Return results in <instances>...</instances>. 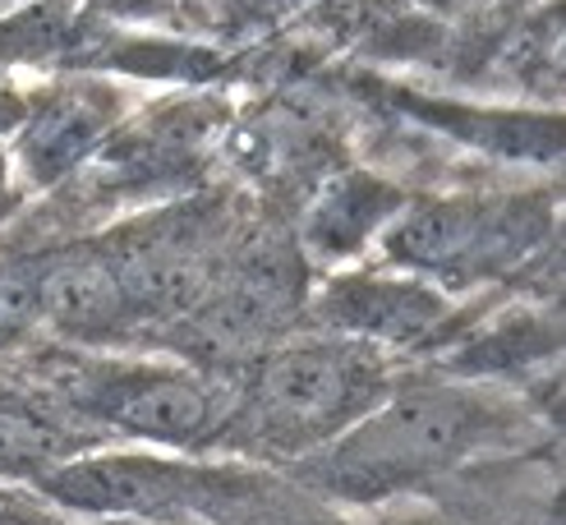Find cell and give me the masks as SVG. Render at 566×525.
Wrapping results in <instances>:
<instances>
[{
    "instance_id": "cell-10",
    "label": "cell",
    "mask_w": 566,
    "mask_h": 525,
    "mask_svg": "<svg viewBox=\"0 0 566 525\" xmlns=\"http://www.w3.org/2000/svg\"><path fill=\"white\" fill-rule=\"evenodd\" d=\"M42 314L38 304V276L19 267H0V346L19 342L33 318Z\"/></svg>"
},
{
    "instance_id": "cell-1",
    "label": "cell",
    "mask_w": 566,
    "mask_h": 525,
    "mask_svg": "<svg viewBox=\"0 0 566 525\" xmlns=\"http://www.w3.org/2000/svg\"><path fill=\"white\" fill-rule=\"evenodd\" d=\"M502 429V410L461 387H415L374 410L350 438L332 442L314 465L318 480L346 497H378L474 456Z\"/></svg>"
},
{
    "instance_id": "cell-11",
    "label": "cell",
    "mask_w": 566,
    "mask_h": 525,
    "mask_svg": "<svg viewBox=\"0 0 566 525\" xmlns=\"http://www.w3.org/2000/svg\"><path fill=\"white\" fill-rule=\"evenodd\" d=\"M93 116L83 106H70V111H55V116L38 129V138H33V157L42 161V157H61V161H70L83 144L93 138Z\"/></svg>"
},
{
    "instance_id": "cell-3",
    "label": "cell",
    "mask_w": 566,
    "mask_h": 525,
    "mask_svg": "<svg viewBox=\"0 0 566 525\" xmlns=\"http://www.w3.org/2000/svg\"><path fill=\"white\" fill-rule=\"evenodd\" d=\"M534 231L539 227H530L516 203L447 199V203H419L396 227H387V254L406 267L474 276L525 249Z\"/></svg>"
},
{
    "instance_id": "cell-6",
    "label": "cell",
    "mask_w": 566,
    "mask_h": 525,
    "mask_svg": "<svg viewBox=\"0 0 566 525\" xmlns=\"http://www.w3.org/2000/svg\"><path fill=\"white\" fill-rule=\"evenodd\" d=\"M327 323L350 332V342H423L447 323V300L415 282L387 276H350L323 300Z\"/></svg>"
},
{
    "instance_id": "cell-13",
    "label": "cell",
    "mask_w": 566,
    "mask_h": 525,
    "mask_svg": "<svg viewBox=\"0 0 566 525\" xmlns=\"http://www.w3.org/2000/svg\"><path fill=\"white\" fill-rule=\"evenodd\" d=\"M438 6H442V0H438Z\"/></svg>"
},
{
    "instance_id": "cell-4",
    "label": "cell",
    "mask_w": 566,
    "mask_h": 525,
    "mask_svg": "<svg viewBox=\"0 0 566 525\" xmlns=\"http://www.w3.org/2000/svg\"><path fill=\"white\" fill-rule=\"evenodd\" d=\"M88 406L134 438L157 442H198L217 424V397L208 382L171 369H116L102 374Z\"/></svg>"
},
{
    "instance_id": "cell-7",
    "label": "cell",
    "mask_w": 566,
    "mask_h": 525,
    "mask_svg": "<svg viewBox=\"0 0 566 525\" xmlns=\"http://www.w3.org/2000/svg\"><path fill=\"white\" fill-rule=\"evenodd\" d=\"M38 304H42V314H51L61 327L97 332V327L116 323L134 300L120 282L116 259L70 254V259H55L38 276Z\"/></svg>"
},
{
    "instance_id": "cell-9",
    "label": "cell",
    "mask_w": 566,
    "mask_h": 525,
    "mask_svg": "<svg viewBox=\"0 0 566 525\" xmlns=\"http://www.w3.org/2000/svg\"><path fill=\"white\" fill-rule=\"evenodd\" d=\"M189 507L208 512L217 525H346L308 497H295L272 480L198 475Z\"/></svg>"
},
{
    "instance_id": "cell-2",
    "label": "cell",
    "mask_w": 566,
    "mask_h": 525,
    "mask_svg": "<svg viewBox=\"0 0 566 525\" xmlns=\"http://www.w3.org/2000/svg\"><path fill=\"white\" fill-rule=\"evenodd\" d=\"M382 392V365L359 342H314L276 350L259 369L249 424L276 448H308L355 424Z\"/></svg>"
},
{
    "instance_id": "cell-8",
    "label": "cell",
    "mask_w": 566,
    "mask_h": 525,
    "mask_svg": "<svg viewBox=\"0 0 566 525\" xmlns=\"http://www.w3.org/2000/svg\"><path fill=\"white\" fill-rule=\"evenodd\" d=\"M396 208H401V193L391 185H378L369 176H346L323 189V199L308 208L304 240L314 254H350L374 231H382V221H391Z\"/></svg>"
},
{
    "instance_id": "cell-12",
    "label": "cell",
    "mask_w": 566,
    "mask_h": 525,
    "mask_svg": "<svg viewBox=\"0 0 566 525\" xmlns=\"http://www.w3.org/2000/svg\"><path fill=\"white\" fill-rule=\"evenodd\" d=\"M46 452H51L46 424L28 420L23 410H0V461L23 465V461H38Z\"/></svg>"
},
{
    "instance_id": "cell-5",
    "label": "cell",
    "mask_w": 566,
    "mask_h": 525,
    "mask_svg": "<svg viewBox=\"0 0 566 525\" xmlns=\"http://www.w3.org/2000/svg\"><path fill=\"white\" fill-rule=\"evenodd\" d=\"M55 503L97 516H157L189 507L198 470L157 461V456H93L51 470L42 480Z\"/></svg>"
}]
</instances>
